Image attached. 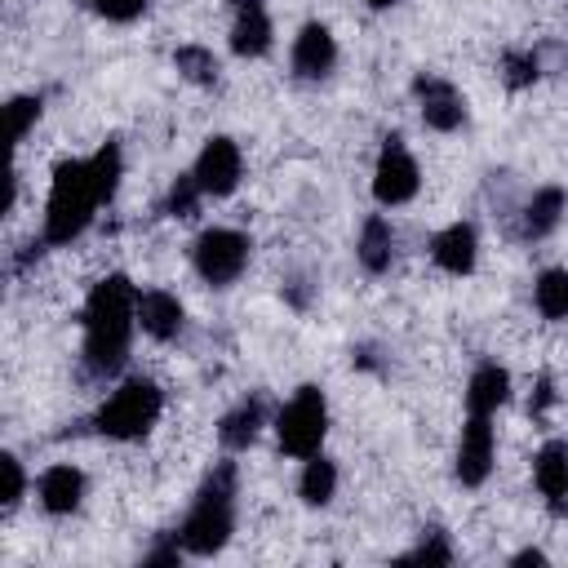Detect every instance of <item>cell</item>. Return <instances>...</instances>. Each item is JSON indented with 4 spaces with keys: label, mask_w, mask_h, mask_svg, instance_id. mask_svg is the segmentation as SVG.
Wrapping results in <instances>:
<instances>
[{
    "label": "cell",
    "mask_w": 568,
    "mask_h": 568,
    "mask_svg": "<svg viewBox=\"0 0 568 568\" xmlns=\"http://www.w3.org/2000/svg\"><path fill=\"white\" fill-rule=\"evenodd\" d=\"M133 328H138V288L129 284V275L115 271L98 280L84 302V368L93 377H111L129 355Z\"/></svg>",
    "instance_id": "1"
},
{
    "label": "cell",
    "mask_w": 568,
    "mask_h": 568,
    "mask_svg": "<svg viewBox=\"0 0 568 568\" xmlns=\"http://www.w3.org/2000/svg\"><path fill=\"white\" fill-rule=\"evenodd\" d=\"M231 532H235V466L222 462L195 493V501L178 528V541L186 555L209 559L231 541Z\"/></svg>",
    "instance_id": "2"
},
{
    "label": "cell",
    "mask_w": 568,
    "mask_h": 568,
    "mask_svg": "<svg viewBox=\"0 0 568 568\" xmlns=\"http://www.w3.org/2000/svg\"><path fill=\"white\" fill-rule=\"evenodd\" d=\"M98 204L102 200H98L89 160H62L53 169L49 200H44V244H71L75 235H84Z\"/></svg>",
    "instance_id": "3"
},
{
    "label": "cell",
    "mask_w": 568,
    "mask_h": 568,
    "mask_svg": "<svg viewBox=\"0 0 568 568\" xmlns=\"http://www.w3.org/2000/svg\"><path fill=\"white\" fill-rule=\"evenodd\" d=\"M160 413H164V390L151 377H129L102 399V408L93 413V430L129 444V439H142L160 422Z\"/></svg>",
    "instance_id": "4"
},
{
    "label": "cell",
    "mask_w": 568,
    "mask_h": 568,
    "mask_svg": "<svg viewBox=\"0 0 568 568\" xmlns=\"http://www.w3.org/2000/svg\"><path fill=\"white\" fill-rule=\"evenodd\" d=\"M328 435V399L320 386H297L293 399L275 417V439L288 457H315Z\"/></svg>",
    "instance_id": "5"
},
{
    "label": "cell",
    "mask_w": 568,
    "mask_h": 568,
    "mask_svg": "<svg viewBox=\"0 0 568 568\" xmlns=\"http://www.w3.org/2000/svg\"><path fill=\"white\" fill-rule=\"evenodd\" d=\"M191 262H195V275L213 288H226L244 275L248 266V235L231 231V226H209L200 231V240L191 244Z\"/></svg>",
    "instance_id": "6"
},
{
    "label": "cell",
    "mask_w": 568,
    "mask_h": 568,
    "mask_svg": "<svg viewBox=\"0 0 568 568\" xmlns=\"http://www.w3.org/2000/svg\"><path fill=\"white\" fill-rule=\"evenodd\" d=\"M417 186H422L417 160L408 155V146L399 138H386V146L377 155V169H373V200L382 209H399L417 195Z\"/></svg>",
    "instance_id": "7"
},
{
    "label": "cell",
    "mask_w": 568,
    "mask_h": 568,
    "mask_svg": "<svg viewBox=\"0 0 568 568\" xmlns=\"http://www.w3.org/2000/svg\"><path fill=\"white\" fill-rule=\"evenodd\" d=\"M413 93H417V111H422V124L435 129V133H453L462 129L466 120V98L453 80L444 75H417L413 80Z\"/></svg>",
    "instance_id": "8"
},
{
    "label": "cell",
    "mask_w": 568,
    "mask_h": 568,
    "mask_svg": "<svg viewBox=\"0 0 568 568\" xmlns=\"http://www.w3.org/2000/svg\"><path fill=\"white\" fill-rule=\"evenodd\" d=\"M191 173H195V182H200L204 195H231L240 186V178H244V155H240V146L231 138L217 133V138H209L200 146Z\"/></svg>",
    "instance_id": "9"
},
{
    "label": "cell",
    "mask_w": 568,
    "mask_h": 568,
    "mask_svg": "<svg viewBox=\"0 0 568 568\" xmlns=\"http://www.w3.org/2000/svg\"><path fill=\"white\" fill-rule=\"evenodd\" d=\"M493 453H497V439H493L488 417L470 413L466 426H462V439H457V466H453L457 479L466 488H479L488 479V470H493Z\"/></svg>",
    "instance_id": "10"
},
{
    "label": "cell",
    "mask_w": 568,
    "mask_h": 568,
    "mask_svg": "<svg viewBox=\"0 0 568 568\" xmlns=\"http://www.w3.org/2000/svg\"><path fill=\"white\" fill-rule=\"evenodd\" d=\"M293 75L297 80H324L333 67H337V40L324 22H306L297 36H293Z\"/></svg>",
    "instance_id": "11"
},
{
    "label": "cell",
    "mask_w": 568,
    "mask_h": 568,
    "mask_svg": "<svg viewBox=\"0 0 568 568\" xmlns=\"http://www.w3.org/2000/svg\"><path fill=\"white\" fill-rule=\"evenodd\" d=\"M532 479H537V493L546 497V506L555 515L568 510V444L564 439H546L532 457Z\"/></svg>",
    "instance_id": "12"
},
{
    "label": "cell",
    "mask_w": 568,
    "mask_h": 568,
    "mask_svg": "<svg viewBox=\"0 0 568 568\" xmlns=\"http://www.w3.org/2000/svg\"><path fill=\"white\" fill-rule=\"evenodd\" d=\"M430 257L444 275H470L475 257H479V235L470 222H453L430 240Z\"/></svg>",
    "instance_id": "13"
},
{
    "label": "cell",
    "mask_w": 568,
    "mask_h": 568,
    "mask_svg": "<svg viewBox=\"0 0 568 568\" xmlns=\"http://www.w3.org/2000/svg\"><path fill=\"white\" fill-rule=\"evenodd\" d=\"M231 49L240 58H262L271 49V13L262 0H235L231 18Z\"/></svg>",
    "instance_id": "14"
},
{
    "label": "cell",
    "mask_w": 568,
    "mask_h": 568,
    "mask_svg": "<svg viewBox=\"0 0 568 568\" xmlns=\"http://www.w3.org/2000/svg\"><path fill=\"white\" fill-rule=\"evenodd\" d=\"M182 302L173 297V293H164V288H146V293H138V328L146 333V337H155V342H173L178 333H182Z\"/></svg>",
    "instance_id": "15"
},
{
    "label": "cell",
    "mask_w": 568,
    "mask_h": 568,
    "mask_svg": "<svg viewBox=\"0 0 568 568\" xmlns=\"http://www.w3.org/2000/svg\"><path fill=\"white\" fill-rule=\"evenodd\" d=\"M36 493H40V506H44L49 515H71V510L84 501V470L71 466V462H58V466H49V470L40 475Z\"/></svg>",
    "instance_id": "16"
},
{
    "label": "cell",
    "mask_w": 568,
    "mask_h": 568,
    "mask_svg": "<svg viewBox=\"0 0 568 568\" xmlns=\"http://www.w3.org/2000/svg\"><path fill=\"white\" fill-rule=\"evenodd\" d=\"M510 399V373L501 364H479L466 382V408L479 417H493Z\"/></svg>",
    "instance_id": "17"
},
{
    "label": "cell",
    "mask_w": 568,
    "mask_h": 568,
    "mask_svg": "<svg viewBox=\"0 0 568 568\" xmlns=\"http://www.w3.org/2000/svg\"><path fill=\"white\" fill-rule=\"evenodd\" d=\"M355 257H359V266H364L368 275H382V271L395 262V226H390L382 213H373V217L359 226Z\"/></svg>",
    "instance_id": "18"
},
{
    "label": "cell",
    "mask_w": 568,
    "mask_h": 568,
    "mask_svg": "<svg viewBox=\"0 0 568 568\" xmlns=\"http://www.w3.org/2000/svg\"><path fill=\"white\" fill-rule=\"evenodd\" d=\"M262 422H266V413H262V404H257V399L235 404V408H231V413L217 422V439H222V448H231V453L248 448V444L257 439Z\"/></svg>",
    "instance_id": "19"
},
{
    "label": "cell",
    "mask_w": 568,
    "mask_h": 568,
    "mask_svg": "<svg viewBox=\"0 0 568 568\" xmlns=\"http://www.w3.org/2000/svg\"><path fill=\"white\" fill-rule=\"evenodd\" d=\"M559 217H564V191L559 186H541L524 204V235L528 240H541V235H550L559 226Z\"/></svg>",
    "instance_id": "20"
},
{
    "label": "cell",
    "mask_w": 568,
    "mask_h": 568,
    "mask_svg": "<svg viewBox=\"0 0 568 568\" xmlns=\"http://www.w3.org/2000/svg\"><path fill=\"white\" fill-rule=\"evenodd\" d=\"M333 493H337V466H333L324 453L306 457L302 479H297V497H302L306 506H328V501H333Z\"/></svg>",
    "instance_id": "21"
},
{
    "label": "cell",
    "mask_w": 568,
    "mask_h": 568,
    "mask_svg": "<svg viewBox=\"0 0 568 568\" xmlns=\"http://www.w3.org/2000/svg\"><path fill=\"white\" fill-rule=\"evenodd\" d=\"M532 302L546 320H568V271L564 266L541 271L537 284H532Z\"/></svg>",
    "instance_id": "22"
},
{
    "label": "cell",
    "mask_w": 568,
    "mask_h": 568,
    "mask_svg": "<svg viewBox=\"0 0 568 568\" xmlns=\"http://www.w3.org/2000/svg\"><path fill=\"white\" fill-rule=\"evenodd\" d=\"M89 169H93V186H98V200L106 204L120 186V173H124V155H120V142H102L93 155H89Z\"/></svg>",
    "instance_id": "23"
},
{
    "label": "cell",
    "mask_w": 568,
    "mask_h": 568,
    "mask_svg": "<svg viewBox=\"0 0 568 568\" xmlns=\"http://www.w3.org/2000/svg\"><path fill=\"white\" fill-rule=\"evenodd\" d=\"M173 67H178L186 80H195V84H213V80H217V58H213L204 44H182V49L173 53Z\"/></svg>",
    "instance_id": "24"
},
{
    "label": "cell",
    "mask_w": 568,
    "mask_h": 568,
    "mask_svg": "<svg viewBox=\"0 0 568 568\" xmlns=\"http://www.w3.org/2000/svg\"><path fill=\"white\" fill-rule=\"evenodd\" d=\"M200 182H195V173H182L173 186H169V200H164V213L169 217H191L195 213V204H200Z\"/></svg>",
    "instance_id": "25"
},
{
    "label": "cell",
    "mask_w": 568,
    "mask_h": 568,
    "mask_svg": "<svg viewBox=\"0 0 568 568\" xmlns=\"http://www.w3.org/2000/svg\"><path fill=\"white\" fill-rule=\"evenodd\" d=\"M40 106H44V102H40L36 93H27V98H13V102H9V138H13V142H22V138L36 129Z\"/></svg>",
    "instance_id": "26"
},
{
    "label": "cell",
    "mask_w": 568,
    "mask_h": 568,
    "mask_svg": "<svg viewBox=\"0 0 568 568\" xmlns=\"http://www.w3.org/2000/svg\"><path fill=\"white\" fill-rule=\"evenodd\" d=\"M422 559H426V564H453V546L444 541L439 528H430V532L417 541V550L404 555V564H422Z\"/></svg>",
    "instance_id": "27"
},
{
    "label": "cell",
    "mask_w": 568,
    "mask_h": 568,
    "mask_svg": "<svg viewBox=\"0 0 568 568\" xmlns=\"http://www.w3.org/2000/svg\"><path fill=\"white\" fill-rule=\"evenodd\" d=\"M506 84L510 89H524V84H532L537 75H541V62H537V53H506Z\"/></svg>",
    "instance_id": "28"
},
{
    "label": "cell",
    "mask_w": 568,
    "mask_h": 568,
    "mask_svg": "<svg viewBox=\"0 0 568 568\" xmlns=\"http://www.w3.org/2000/svg\"><path fill=\"white\" fill-rule=\"evenodd\" d=\"M0 470H4V506L13 510V506L22 501V493H27V475H22V462H18L13 453H4V457H0Z\"/></svg>",
    "instance_id": "29"
},
{
    "label": "cell",
    "mask_w": 568,
    "mask_h": 568,
    "mask_svg": "<svg viewBox=\"0 0 568 568\" xmlns=\"http://www.w3.org/2000/svg\"><path fill=\"white\" fill-rule=\"evenodd\" d=\"M106 22H133V18H142V9H146V0H89Z\"/></svg>",
    "instance_id": "30"
},
{
    "label": "cell",
    "mask_w": 568,
    "mask_h": 568,
    "mask_svg": "<svg viewBox=\"0 0 568 568\" xmlns=\"http://www.w3.org/2000/svg\"><path fill=\"white\" fill-rule=\"evenodd\" d=\"M550 399H555V390H550V377H541V382H537V399H532V413H541Z\"/></svg>",
    "instance_id": "31"
},
{
    "label": "cell",
    "mask_w": 568,
    "mask_h": 568,
    "mask_svg": "<svg viewBox=\"0 0 568 568\" xmlns=\"http://www.w3.org/2000/svg\"><path fill=\"white\" fill-rule=\"evenodd\" d=\"M510 564H546V555H541V550H519Z\"/></svg>",
    "instance_id": "32"
},
{
    "label": "cell",
    "mask_w": 568,
    "mask_h": 568,
    "mask_svg": "<svg viewBox=\"0 0 568 568\" xmlns=\"http://www.w3.org/2000/svg\"><path fill=\"white\" fill-rule=\"evenodd\" d=\"M368 4H373V9H390L395 0H368Z\"/></svg>",
    "instance_id": "33"
}]
</instances>
